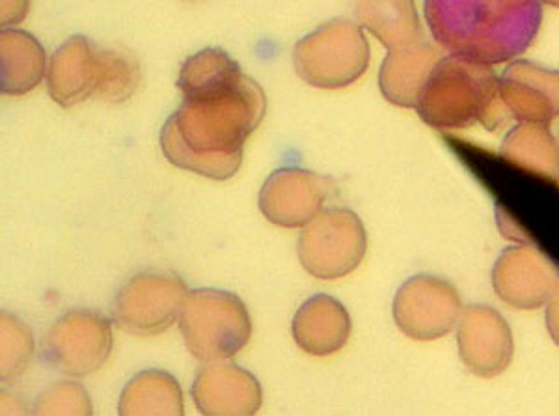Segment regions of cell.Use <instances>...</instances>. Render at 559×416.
Returning a JSON list of instances; mask_svg holds the SVG:
<instances>
[{
	"instance_id": "cell-1",
	"label": "cell",
	"mask_w": 559,
	"mask_h": 416,
	"mask_svg": "<svg viewBox=\"0 0 559 416\" xmlns=\"http://www.w3.org/2000/svg\"><path fill=\"white\" fill-rule=\"evenodd\" d=\"M178 88L183 105L160 131L163 154L183 170L229 180L241 167L245 141L265 118V92L215 47L185 62Z\"/></svg>"
},
{
	"instance_id": "cell-2",
	"label": "cell",
	"mask_w": 559,
	"mask_h": 416,
	"mask_svg": "<svg viewBox=\"0 0 559 416\" xmlns=\"http://www.w3.org/2000/svg\"><path fill=\"white\" fill-rule=\"evenodd\" d=\"M424 13L440 49L495 66L534 44L543 0H424Z\"/></svg>"
},
{
	"instance_id": "cell-3",
	"label": "cell",
	"mask_w": 559,
	"mask_h": 416,
	"mask_svg": "<svg viewBox=\"0 0 559 416\" xmlns=\"http://www.w3.org/2000/svg\"><path fill=\"white\" fill-rule=\"evenodd\" d=\"M414 109L427 126L437 129H466L481 123L489 131H498L511 120L492 66L459 55L440 58Z\"/></svg>"
},
{
	"instance_id": "cell-4",
	"label": "cell",
	"mask_w": 559,
	"mask_h": 416,
	"mask_svg": "<svg viewBox=\"0 0 559 416\" xmlns=\"http://www.w3.org/2000/svg\"><path fill=\"white\" fill-rule=\"evenodd\" d=\"M185 346L202 362L234 359L247 346L252 323L245 302L224 289H194L179 312Z\"/></svg>"
},
{
	"instance_id": "cell-5",
	"label": "cell",
	"mask_w": 559,
	"mask_h": 416,
	"mask_svg": "<svg viewBox=\"0 0 559 416\" xmlns=\"http://www.w3.org/2000/svg\"><path fill=\"white\" fill-rule=\"evenodd\" d=\"M293 60L306 83L324 91H340L356 83L368 70L369 44L355 21H329L300 39Z\"/></svg>"
},
{
	"instance_id": "cell-6",
	"label": "cell",
	"mask_w": 559,
	"mask_h": 416,
	"mask_svg": "<svg viewBox=\"0 0 559 416\" xmlns=\"http://www.w3.org/2000/svg\"><path fill=\"white\" fill-rule=\"evenodd\" d=\"M368 234L356 213L331 207L318 213L299 237V260L310 275L336 281L350 275L362 263Z\"/></svg>"
},
{
	"instance_id": "cell-7",
	"label": "cell",
	"mask_w": 559,
	"mask_h": 416,
	"mask_svg": "<svg viewBox=\"0 0 559 416\" xmlns=\"http://www.w3.org/2000/svg\"><path fill=\"white\" fill-rule=\"evenodd\" d=\"M187 295V286L176 273L144 271L121 286L112 305V318L126 333L155 336L178 320Z\"/></svg>"
},
{
	"instance_id": "cell-8",
	"label": "cell",
	"mask_w": 559,
	"mask_h": 416,
	"mask_svg": "<svg viewBox=\"0 0 559 416\" xmlns=\"http://www.w3.org/2000/svg\"><path fill=\"white\" fill-rule=\"evenodd\" d=\"M463 301L450 282L432 275L408 278L394 297V321L401 333L418 342L444 338L457 326Z\"/></svg>"
},
{
	"instance_id": "cell-9",
	"label": "cell",
	"mask_w": 559,
	"mask_h": 416,
	"mask_svg": "<svg viewBox=\"0 0 559 416\" xmlns=\"http://www.w3.org/2000/svg\"><path fill=\"white\" fill-rule=\"evenodd\" d=\"M49 365L71 378L96 373L112 352L110 321L92 310H73L58 318L45 336Z\"/></svg>"
},
{
	"instance_id": "cell-10",
	"label": "cell",
	"mask_w": 559,
	"mask_h": 416,
	"mask_svg": "<svg viewBox=\"0 0 559 416\" xmlns=\"http://www.w3.org/2000/svg\"><path fill=\"white\" fill-rule=\"evenodd\" d=\"M492 286L500 299L519 310L545 307L559 286V270L534 245L503 250L492 270Z\"/></svg>"
},
{
	"instance_id": "cell-11",
	"label": "cell",
	"mask_w": 559,
	"mask_h": 416,
	"mask_svg": "<svg viewBox=\"0 0 559 416\" xmlns=\"http://www.w3.org/2000/svg\"><path fill=\"white\" fill-rule=\"evenodd\" d=\"M459 357L477 378H496L508 370L515 355L511 326L498 310L471 305L457 323Z\"/></svg>"
},
{
	"instance_id": "cell-12",
	"label": "cell",
	"mask_w": 559,
	"mask_h": 416,
	"mask_svg": "<svg viewBox=\"0 0 559 416\" xmlns=\"http://www.w3.org/2000/svg\"><path fill=\"white\" fill-rule=\"evenodd\" d=\"M331 194V183L302 168H280L260 192V210L282 228H300L321 213Z\"/></svg>"
},
{
	"instance_id": "cell-13",
	"label": "cell",
	"mask_w": 559,
	"mask_h": 416,
	"mask_svg": "<svg viewBox=\"0 0 559 416\" xmlns=\"http://www.w3.org/2000/svg\"><path fill=\"white\" fill-rule=\"evenodd\" d=\"M500 96L511 118L548 126L559 116V70L513 60L500 78Z\"/></svg>"
},
{
	"instance_id": "cell-14",
	"label": "cell",
	"mask_w": 559,
	"mask_h": 416,
	"mask_svg": "<svg viewBox=\"0 0 559 416\" xmlns=\"http://www.w3.org/2000/svg\"><path fill=\"white\" fill-rule=\"evenodd\" d=\"M191 394L202 415H254L263 400L260 381L224 360L198 371Z\"/></svg>"
},
{
	"instance_id": "cell-15",
	"label": "cell",
	"mask_w": 559,
	"mask_h": 416,
	"mask_svg": "<svg viewBox=\"0 0 559 416\" xmlns=\"http://www.w3.org/2000/svg\"><path fill=\"white\" fill-rule=\"evenodd\" d=\"M103 81V49L84 36H73L52 55L49 94L62 107L97 96Z\"/></svg>"
},
{
	"instance_id": "cell-16",
	"label": "cell",
	"mask_w": 559,
	"mask_h": 416,
	"mask_svg": "<svg viewBox=\"0 0 559 416\" xmlns=\"http://www.w3.org/2000/svg\"><path fill=\"white\" fill-rule=\"evenodd\" d=\"M350 316L331 295H313L293 318L295 344L313 357H331L349 342Z\"/></svg>"
},
{
	"instance_id": "cell-17",
	"label": "cell",
	"mask_w": 559,
	"mask_h": 416,
	"mask_svg": "<svg viewBox=\"0 0 559 416\" xmlns=\"http://www.w3.org/2000/svg\"><path fill=\"white\" fill-rule=\"evenodd\" d=\"M442 58L440 47L429 39L388 51L379 71L382 96L397 107H414L419 92Z\"/></svg>"
},
{
	"instance_id": "cell-18",
	"label": "cell",
	"mask_w": 559,
	"mask_h": 416,
	"mask_svg": "<svg viewBox=\"0 0 559 416\" xmlns=\"http://www.w3.org/2000/svg\"><path fill=\"white\" fill-rule=\"evenodd\" d=\"M356 17L388 51L426 39L414 0H356Z\"/></svg>"
},
{
	"instance_id": "cell-19",
	"label": "cell",
	"mask_w": 559,
	"mask_h": 416,
	"mask_svg": "<svg viewBox=\"0 0 559 416\" xmlns=\"http://www.w3.org/2000/svg\"><path fill=\"white\" fill-rule=\"evenodd\" d=\"M45 73V51L33 34L2 31V94L23 96Z\"/></svg>"
},
{
	"instance_id": "cell-20",
	"label": "cell",
	"mask_w": 559,
	"mask_h": 416,
	"mask_svg": "<svg viewBox=\"0 0 559 416\" xmlns=\"http://www.w3.org/2000/svg\"><path fill=\"white\" fill-rule=\"evenodd\" d=\"M120 415H183L178 381L160 370L136 373L121 392Z\"/></svg>"
},
{
	"instance_id": "cell-21",
	"label": "cell",
	"mask_w": 559,
	"mask_h": 416,
	"mask_svg": "<svg viewBox=\"0 0 559 416\" xmlns=\"http://www.w3.org/2000/svg\"><path fill=\"white\" fill-rule=\"evenodd\" d=\"M502 155L550 180H559V142L545 123L519 122L503 139Z\"/></svg>"
},
{
	"instance_id": "cell-22",
	"label": "cell",
	"mask_w": 559,
	"mask_h": 416,
	"mask_svg": "<svg viewBox=\"0 0 559 416\" xmlns=\"http://www.w3.org/2000/svg\"><path fill=\"white\" fill-rule=\"evenodd\" d=\"M139 64L133 57L103 49V81L97 97L110 103L128 102L139 88Z\"/></svg>"
},
{
	"instance_id": "cell-23",
	"label": "cell",
	"mask_w": 559,
	"mask_h": 416,
	"mask_svg": "<svg viewBox=\"0 0 559 416\" xmlns=\"http://www.w3.org/2000/svg\"><path fill=\"white\" fill-rule=\"evenodd\" d=\"M34 340L31 329L15 316L2 314V381L12 383L33 359Z\"/></svg>"
},
{
	"instance_id": "cell-24",
	"label": "cell",
	"mask_w": 559,
	"mask_h": 416,
	"mask_svg": "<svg viewBox=\"0 0 559 416\" xmlns=\"http://www.w3.org/2000/svg\"><path fill=\"white\" fill-rule=\"evenodd\" d=\"M36 415H90V397L81 384L58 383L36 400Z\"/></svg>"
},
{
	"instance_id": "cell-25",
	"label": "cell",
	"mask_w": 559,
	"mask_h": 416,
	"mask_svg": "<svg viewBox=\"0 0 559 416\" xmlns=\"http://www.w3.org/2000/svg\"><path fill=\"white\" fill-rule=\"evenodd\" d=\"M31 0H2V23L15 25L25 20Z\"/></svg>"
},
{
	"instance_id": "cell-26",
	"label": "cell",
	"mask_w": 559,
	"mask_h": 416,
	"mask_svg": "<svg viewBox=\"0 0 559 416\" xmlns=\"http://www.w3.org/2000/svg\"><path fill=\"white\" fill-rule=\"evenodd\" d=\"M547 326L548 333L552 336L554 342L559 346V286L556 288L547 302Z\"/></svg>"
},
{
	"instance_id": "cell-27",
	"label": "cell",
	"mask_w": 559,
	"mask_h": 416,
	"mask_svg": "<svg viewBox=\"0 0 559 416\" xmlns=\"http://www.w3.org/2000/svg\"><path fill=\"white\" fill-rule=\"evenodd\" d=\"M548 7L559 8V0H543Z\"/></svg>"
}]
</instances>
